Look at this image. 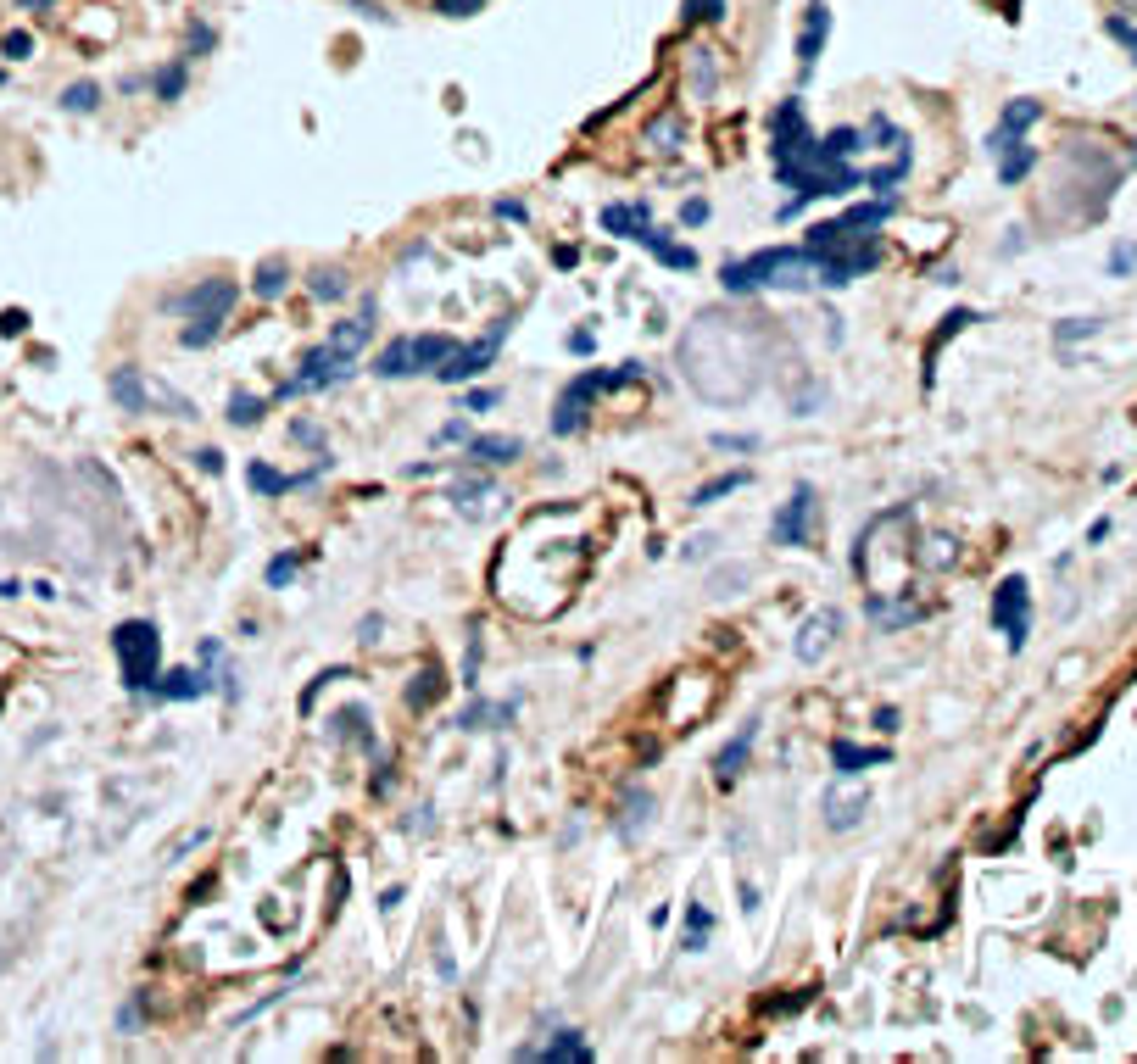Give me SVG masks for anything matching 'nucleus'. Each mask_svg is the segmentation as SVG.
I'll use <instances>...</instances> for the list:
<instances>
[{
    "label": "nucleus",
    "mask_w": 1137,
    "mask_h": 1064,
    "mask_svg": "<svg viewBox=\"0 0 1137 1064\" xmlns=\"http://www.w3.org/2000/svg\"><path fill=\"white\" fill-rule=\"evenodd\" d=\"M725 291H797V285H814L820 279V262L809 257V251H797V245H770V251H758V257L747 262H725L720 268Z\"/></svg>",
    "instance_id": "f257e3e1"
},
{
    "label": "nucleus",
    "mask_w": 1137,
    "mask_h": 1064,
    "mask_svg": "<svg viewBox=\"0 0 1137 1064\" xmlns=\"http://www.w3.org/2000/svg\"><path fill=\"white\" fill-rule=\"evenodd\" d=\"M636 374H641V362H624V368H591V374H580L564 396H558V412H552V435H574L580 424H586L591 396H597V391H614L620 379H636Z\"/></svg>",
    "instance_id": "f03ea898"
},
{
    "label": "nucleus",
    "mask_w": 1137,
    "mask_h": 1064,
    "mask_svg": "<svg viewBox=\"0 0 1137 1064\" xmlns=\"http://www.w3.org/2000/svg\"><path fill=\"white\" fill-rule=\"evenodd\" d=\"M112 647H118V664H123V680H129V691H151L156 658H162V635H156V624H145V618L123 624V630L112 635Z\"/></svg>",
    "instance_id": "7ed1b4c3"
},
{
    "label": "nucleus",
    "mask_w": 1137,
    "mask_h": 1064,
    "mask_svg": "<svg viewBox=\"0 0 1137 1064\" xmlns=\"http://www.w3.org/2000/svg\"><path fill=\"white\" fill-rule=\"evenodd\" d=\"M993 624L1009 635V653L1026 647V635H1032V597H1026V580H1020V574H1009V580L999 585V597H993Z\"/></svg>",
    "instance_id": "20e7f679"
},
{
    "label": "nucleus",
    "mask_w": 1137,
    "mask_h": 1064,
    "mask_svg": "<svg viewBox=\"0 0 1137 1064\" xmlns=\"http://www.w3.org/2000/svg\"><path fill=\"white\" fill-rule=\"evenodd\" d=\"M508 329H514V324H497V329H491V341L458 346V351H452V357L435 368V379H441V385H463V379L485 374V368H491V357H497V346L508 341Z\"/></svg>",
    "instance_id": "39448f33"
},
{
    "label": "nucleus",
    "mask_w": 1137,
    "mask_h": 1064,
    "mask_svg": "<svg viewBox=\"0 0 1137 1064\" xmlns=\"http://www.w3.org/2000/svg\"><path fill=\"white\" fill-rule=\"evenodd\" d=\"M229 307H235V285L229 279H207V285H195V291L168 301V312H179V318H224Z\"/></svg>",
    "instance_id": "423d86ee"
},
{
    "label": "nucleus",
    "mask_w": 1137,
    "mask_h": 1064,
    "mask_svg": "<svg viewBox=\"0 0 1137 1064\" xmlns=\"http://www.w3.org/2000/svg\"><path fill=\"white\" fill-rule=\"evenodd\" d=\"M809 518H814V491L797 485L792 497H786V507L776 513V524H770L776 547H803V541H809Z\"/></svg>",
    "instance_id": "0eeeda50"
},
{
    "label": "nucleus",
    "mask_w": 1137,
    "mask_h": 1064,
    "mask_svg": "<svg viewBox=\"0 0 1137 1064\" xmlns=\"http://www.w3.org/2000/svg\"><path fill=\"white\" fill-rule=\"evenodd\" d=\"M837 630H842V613L837 608H826V613H814L803 630H797V664H820V658L831 653V641H837Z\"/></svg>",
    "instance_id": "6e6552de"
},
{
    "label": "nucleus",
    "mask_w": 1137,
    "mask_h": 1064,
    "mask_svg": "<svg viewBox=\"0 0 1137 1064\" xmlns=\"http://www.w3.org/2000/svg\"><path fill=\"white\" fill-rule=\"evenodd\" d=\"M1037 118H1043V106H1037V101H1009V106H1003V118H999V129L987 134V151H993V156L1009 151V145H1015V139L1026 134Z\"/></svg>",
    "instance_id": "1a4fd4ad"
},
{
    "label": "nucleus",
    "mask_w": 1137,
    "mask_h": 1064,
    "mask_svg": "<svg viewBox=\"0 0 1137 1064\" xmlns=\"http://www.w3.org/2000/svg\"><path fill=\"white\" fill-rule=\"evenodd\" d=\"M826 34H831V12L826 0H809V18H803V39H797V62H803V73L820 62V51H826Z\"/></svg>",
    "instance_id": "9d476101"
},
{
    "label": "nucleus",
    "mask_w": 1137,
    "mask_h": 1064,
    "mask_svg": "<svg viewBox=\"0 0 1137 1064\" xmlns=\"http://www.w3.org/2000/svg\"><path fill=\"white\" fill-rule=\"evenodd\" d=\"M603 229L620 235V240H641V235L653 229V218H647L641 201H620V206H603Z\"/></svg>",
    "instance_id": "9b49d317"
},
{
    "label": "nucleus",
    "mask_w": 1137,
    "mask_h": 1064,
    "mask_svg": "<svg viewBox=\"0 0 1137 1064\" xmlns=\"http://www.w3.org/2000/svg\"><path fill=\"white\" fill-rule=\"evenodd\" d=\"M753 736H758V724H747L736 741H725V747H720V758H714V774H720L725 786H731V780L741 774V764H747V753H753Z\"/></svg>",
    "instance_id": "f8f14e48"
},
{
    "label": "nucleus",
    "mask_w": 1137,
    "mask_h": 1064,
    "mask_svg": "<svg viewBox=\"0 0 1137 1064\" xmlns=\"http://www.w3.org/2000/svg\"><path fill=\"white\" fill-rule=\"evenodd\" d=\"M518 452L524 447H518L514 435H474V441H468V457H474V463H514Z\"/></svg>",
    "instance_id": "ddd939ff"
},
{
    "label": "nucleus",
    "mask_w": 1137,
    "mask_h": 1064,
    "mask_svg": "<svg viewBox=\"0 0 1137 1064\" xmlns=\"http://www.w3.org/2000/svg\"><path fill=\"white\" fill-rule=\"evenodd\" d=\"M636 245H647L653 257H664V262H670V268H680V274H686V268H697V257H691L686 245H675L670 235H658V229H647V235H641Z\"/></svg>",
    "instance_id": "4468645a"
},
{
    "label": "nucleus",
    "mask_w": 1137,
    "mask_h": 1064,
    "mask_svg": "<svg viewBox=\"0 0 1137 1064\" xmlns=\"http://www.w3.org/2000/svg\"><path fill=\"white\" fill-rule=\"evenodd\" d=\"M245 480L257 485V491H268V497H285V491H296V485H307L312 474H279V468H268V463H251Z\"/></svg>",
    "instance_id": "2eb2a0df"
},
{
    "label": "nucleus",
    "mask_w": 1137,
    "mask_h": 1064,
    "mask_svg": "<svg viewBox=\"0 0 1137 1064\" xmlns=\"http://www.w3.org/2000/svg\"><path fill=\"white\" fill-rule=\"evenodd\" d=\"M374 374H385V379L413 374V341H391V346H385V351L374 357Z\"/></svg>",
    "instance_id": "dca6fc26"
},
{
    "label": "nucleus",
    "mask_w": 1137,
    "mask_h": 1064,
    "mask_svg": "<svg viewBox=\"0 0 1137 1064\" xmlns=\"http://www.w3.org/2000/svg\"><path fill=\"white\" fill-rule=\"evenodd\" d=\"M837 770L842 774H859V770H870V764H887V753L881 747H853V741H837Z\"/></svg>",
    "instance_id": "f3484780"
},
{
    "label": "nucleus",
    "mask_w": 1137,
    "mask_h": 1064,
    "mask_svg": "<svg viewBox=\"0 0 1137 1064\" xmlns=\"http://www.w3.org/2000/svg\"><path fill=\"white\" fill-rule=\"evenodd\" d=\"M151 691L156 697H207V680L195 669H179V674H168V680H151Z\"/></svg>",
    "instance_id": "a211bd4d"
},
{
    "label": "nucleus",
    "mask_w": 1137,
    "mask_h": 1064,
    "mask_svg": "<svg viewBox=\"0 0 1137 1064\" xmlns=\"http://www.w3.org/2000/svg\"><path fill=\"white\" fill-rule=\"evenodd\" d=\"M535 1059H547V1064H558V1059H591V1047L574 1037V1031H558V1042H547V1047H535Z\"/></svg>",
    "instance_id": "6ab92c4d"
},
{
    "label": "nucleus",
    "mask_w": 1137,
    "mask_h": 1064,
    "mask_svg": "<svg viewBox=\"0 0 1137 1064\" xmlns=\"http://www.w3.org/2000/svg\"><path fill=\"white\" fill-rule=\"evenodd\" d=\"M112 396H118V407L139 412V407H145V379H139L135 368H123V374L112 379Z\"/></svg>",
    "instance_id": "aec40b11"
},
{
    "label": "nucleus",
    "mask_w": 1137,
    "mask_h": 1064,
    "mask_svg": "<svg viewBox=\"0 0 1137 1064\" xmlns=\"http://www.w3.org/2000/svg\"><path fill=\"white\" fill-rule=\"evenodd\" d=\"M1032 162H1037V156L1015 139L1009 151H999V179H1003V185H1015V179H1026V173H1032Z\"/></svg>",
    "instance_id": "412c9836"
},
{
    "label": "nucleus",
    "mask_w": 1137,
    "mask_h": 1064,
    "mask_svg": "<svg viewBox=\"0 0 1137 1064\" xmlns=\"http://www.w3.org/2000/svg\"><path fill=\"white\" fill-rule=\"evenodd\" d=\"M741 485H747V468H736V474H720V480H714V485H703V491H697V497H691V502H697V507H708V502L731 497V491H741Z\"/></svg>",
    "instance_id": "4be33fe9"
},
{
    "label": "nucleus",
    "mask_w": 1137,
    "mask_h": 1064,
    "mask_svg": "<svg viewBox=\"0 0 1137 1064\" xmlns=\"http://www.w3.org/2000/svg\"><path fill=\"white\" fill-rule=\"evenodd\" d=\"M508 714H514V703H502V708H491V703H474V708H468V714H463V719H458V724H463V730H485V724H491V719H508Z\"/></svg>",
    "instance_id": "5701e85b"
},
{
    "label": "nucleus",
    "mask_w": 1137,
    "mask_h": 1064,
    "mask_svg": "<svg viewBox=\"0 0 1137 1064\" xmlns=\"http://www.w3.org/2000/svg\"><path fill=\"white\" fill-rule=\"evenodd\" d=\"M279 291H285V262H262L257 268V295L262 301H274Z\"/></svg>",
    "instance_id": "b1692460"
},
{
    "label": "nucleus",
    "mask_w": 1137,
    "mask_h": 1064,
    "mask_svg": "<svg viewBox=\"0 0 1137 1064\" xmlns=\"http://www.w3.org/2000/svg\"><path fill=\"white\" fill-rule=\"evenodd\" d=\"M296 563H301V552H285V558H274V563H268V585H274V591H279V585H291Z\"/></svg>",
    "instance_id": "393cba45"
},
{
    "label": "nucleus",
    "mask_w": 1137,
    "mask_h": 1064,
    "mask_svg": "<svg viewBox=\"0 0 1137 1064\" xmlns=\"http://www.w3.org/2000/svg\"><path fill=\"white\" fill-rule=\"evenodd\" d=\"M229 418H235V424H257V396L235 391V401H229Z\"/></svg>",
    "instance_id": "a878e982"
},
{
    "label": "nucleus",
    "mask_w": 1137,
    "mask_h": 1064,
    "mask_svg": "<svg viewBox=\"0 0 1137 1064\" xmlns=\"http://www.w3.org/2000/svg\"><path fill=\"white\" fill-rule=\"evenodd\" d=\"M1082 335H1099V318H1065V324H1059V346L1082 341Z\"/></svg>",
    "instance_id": "bb28decb"
},
{
    "label": "nucleus",
    "mask_w": 1137,
    "mask_h": 1064,
    "mask_svg": "<svg viewBox=\"0 0 1137 1064\" xmlns=\"http://www.w3.org/2000/svg\"><path fill=\"white\" fill-rule=\"evenodd\" d=\"M218 335V318H195V329H185V346H207Z\"/></svg>",
    "instance_id": "cd10ccee"
},
{
    "label": "nucleus",
    "mask_w": 1137,
    "mask_h": 1064,
    "mask_svg": "<svg viewBox=\"0 0 1137 1064\" xmlns=\"http://www.w3.org/2000/svg\"><path fill=\"white\" fill-rule=\"evenodd\" d=\"M680 224H686V229H697V224H708V201H697V195H691V201H686V206H680Z\"/></svg>",
    "instance_id": "c85d7f7f"
},
{
    "label": "nucleus",
    "mask_w": 1137,
    "mask_h": 1064,
    "mask_svg": "<svg viewBox=\"0 0 1137 1064\" xmlns=\"http://www.w3.org/2000/svg\"><path fill=\"white\" fill-rule=\"evenodd\" d=\"M346 291V285H341V274H318V279H312V295H324V301H335V295H341Z\"/></svg>",
    "instance_id": "c756f323"
},
{
    "label": "nucleus",
    "mask_w": 1137,
    "mask_h": 1064,
    "mask_svg": "<svg viewBox=\"0 0 1137 1064\" xmlns=\"http://www.w3.org/2000/svg\"><path fill=\"white\" fill-rule=\"evenodd\" d=\"M686 18H708V23L725 18V0H691V6H686Z\"/></svg>",
    "instance_id": "7c9ffc66"
},
{
    "label": "nucleus",
    "mask_w": 1137,
    "mask_h": 1064,
    "mask_svg": "<svg viewBox=\"0 0 1137 1064\" xmlns=\"http://www.w3.org/2000/svg\"><path fill=\"white\" fill-rule=\"evenodd\" d=\"M1132 262H1137V245H1115V251H1110V274H1126Z\"/></svg>",
    "instance_id": "2f4dec72"
},
{
    "label": "nucleus",
    "mask_w": 1137,
    "mask_h": 1064,
    "mask_svg": "<svg viewBox=\"0 0 1137 1064\" xmlns=\"http://www.w3.org/2000/svg\"><path fill=\"white\" fill-rule=\"evenodd\" d=\"M1110 34H1115L1120 45H1126V51L1137 56V28H1132V23H1120V18H1110Z\"/></svg>",
    "instance_id": "473e14b6"
},
{
    "label": "nucleus",
    "mask_w": 1137,
    "mask_h": 1064,
    "mask_svg": "<svg viewBox=\"0 0 1137 1064\" xmlns=\"http://www.w3.org/2000/svg\"><path fill=\"white\" fill-rule=\"evenodd\" d=\"M720 452H753V435H714Z\"/></svg>",
    "instance_id": "72a5a7b5"
},
{
    "label": "nucleus",
    "mask_w": 1137,
    "mask_h": 1064,
    "mask_svg": "<svg viewBox=\"0 0 1137 1064\" xmlns=\"http://www.w3.org/2000/svg\"><path fill=\"white\" fill-rule=\"evenodd\" d=\"M497 401H502L497 391H468V412H491Z\"/></svg>",
    "instance_id": "f704fd0d"
},
{
    "label": "nucleus",
    "mask_w": 1137,
    "mask_h": 1064,
    "mask_svg": "<svg viewBox=\"0 0 1137 1064\" xmlns=\"http://www.w3.org/2000/svg\"><path fill=\"white\" fill-rule=\"evenodd\" d=\"M179 84H185V73H179V68H168L162 79H156V89H162V95H179Z\"/></svg>",
    "instance_id": "c9c22d12"
},
{
    "label": "nucleus",
    "mask_w": 1137,
    "mask_h": 1064,
    "mask_svg": "<svg viewBox=\"0 0 1137 1064\" xmlns=\"http://www.w3.org/2000/svg\"><path fill=\"white\" fill-rule=\"evenodd\" d=\"M68 106H95V84H79V89H68Z\"/></svg>",
    "instance_id": "e433bc0d"
},
{
    "label": "nucleus",
    "mask_w": 1137,
    "mask_h": 1064,
    "mask_svg": "<svg viewBox=\"0 0 1137 1064\" xmlns=\"http://www.w3.org/2000/svg\"><path fill=\"white\" fill-rule=\"evenodd\" d=\"M474 6H480V0H441V12H452V18H468Z\"/></svg>",
    "instance_id": "4c0bfd02"
},
{
    "label": "nucleus",
    "mask_w": 1137,
    "mask_h": 1064,
    "mask_svg": "<svg viewBox=\"0 0 1137 1064\" xmlns=\"http://www.w3.org/2000/svg\"><path fill=\"white\" fill-rule=\"evenodd\" d=\"M458 441H468V424H447L441 430V447H458Z\"/></svg>",
    "instance_id": "58836bf2"
},
{
    "label": "nucleus",
    "mask_w": 1137,
    "mask_h": 1064,
    "mask_svg": "<svg viewBox=\"0 0 1137 1064\" xmlns=\"http://www.w3.org/2000/svg\"><path fill=\"white\" fill-rule=\"evenodd\" d=\"M641 825H647V797H636V803H630V836H636Z\"/></svg>",
    "instance_id": "ea45409f"
},
{
    "label": "nucleus",
    "mask_w": 1137,
    "mask_h": 1064,
    "mask_svg": "<svg viewBox=\"0 0 1137 1064\" xmlns=\"http://www.w3.org/2000/svg\"><path fill=\"white\" fill-rule=\"evenodd\" d=\"M1132 162H1137V151H1132Z\"/></svg>",
    "instance_id": "a19ab883"
}]
</instances>
